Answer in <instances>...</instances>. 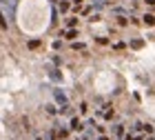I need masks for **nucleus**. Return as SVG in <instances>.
I'll return each mask as SVG.
<instances>
[{
    "mask_svg": "<svg viewBox=\"0 0 155 140\" xmlns=\"http://www.w3.org/2000/svg\"><path fill=\"white\" fill-rule=\"evenodd\" d=\"M53 98H55V102H58L60 107H69V98L62 89H53Z\"/></svg>",
    "mask_w": 155,
    "mask_h": 140,
    "instance_id": "obj_1",
    "label": "nucleus"
},
{
    "mask_svg": "<svg viewBox=\"0 0 155 140\" xmlns=\"http://www.w3.org/2000/svg\"><path fill=\"white\" fill-rule=\"evenodd\" d=\"M49 78H53L55 82H60L62 80V73L58 71V69H51V71H49Z\"/></svg>",
    "mask_w": 155,
    "mask_h": 140,
    "instance_id": "obj_2",
    "label": "nucleus"
},
{
    "mask_svg": "<svg viewBox=\"0 0 155 140\" xmlns=\"http://www.w3.org/2000/svg\"><path fill=\"white\" fill-rule=\"evenodd\" d=\"M144 25H149V27L155 25V16H153V13H146V16H144Z\"/></svg>",
    "mask_w": 155,
    "mask_h": 140,
    "instance_id": "obj_3",
    "label": "nucleus"
},
{
    "mask_svg": "<svg viewBox=\"0 0 155 140\" xmlns=\"http://www.w3.org/2000/svg\"><path fill=\"white\" fill-rule=\"evenodd\" d=\"M71 129H75V131L82 129V125H80V120H78V118H71Z\"/></svg>",
    "mask_w": 155,
    "mask_h": 140,
    "instance_id": "obj_4",
    "label": "nucleus"
},
{
    "mask_svg": "<svg viewBox=\"0 0 155 140\" xmlns=\"http://www.w3.org/2000/svg\"><path fill=\"white\" fill-rule=\"evenodd\" d=\"M67 136H69V131H67L64 127H60V129H58V138H62V140H67Z\"/></svg>",
    "mask_w": 155,
    "mask_h": 140,
    "instance_id": "obj_5",
    "label": "nucleus"
},
{
    "mask_svg": "<svg viewBox=\"0 0 155 140\" xmlns=\"http://www.w3.org/2000/svg\"><path fill=\"white\" fill-rule=\"evenodd\" d=\"M75 36H78V31H75V29H69V31L64 33V38H69V40H73Z\"/></svg>",
    "mask_w": 155,
    "mask_h": 140,
    "instance_id": "obj_6",
    "label": "nucleus"
},
{
    "mask_svg": "<svg viewBox=\"0 0 155 140\" xmlns=\"http://www.w3.org/2000/svg\"><path fill=\"white\" fill-rule=\"evenodd\" d=\"M0 29H7V20L2 16V11H0Z\"/></svg>",
    "mask_w": 155,
    "mask_h": 140,
    "instance_id": "obj_7",
    "label": "nucleus"
},
{
    "mask_svg": "<svg viewBox=\"0 0 155 140\" xmlns=\"http://www.w3.org/2000/svg\"><path fill=\"white\" fill-rule=\"evenodd\" d=\"M5 7H11V9H16V0H2Z\"/></svg>",
    "mask_w": 155,
    "mask_h": 140,
    "instance_id": "obj_8",
    "label": "nucleus"
},
{
    "mask_svg": "<svg viewBox=\"0 0 155 140\" xmlns=\"http://www.w3.org/2000/svg\"><path fill=\"white\" fill-rule=\"evenodd\" d=\"M47 114H51V116H53V114H58V109H55L53 104H47Z\"/></svg>",
    "mask_w": 155,
    "mask_h": 140,
    "instance_id": "obj_9",
    "label": "nucleus"
},
{
    "mask_svg": "<svg viewBox=\"0 0 155 140\" xmlns=\"http://www.w3.org/2000/svg\"><path fill=\"white\" fill-rule=\"evenodd\" d=\"M131 47H133V49H140V47H142V40H133Z\"/></svg>",
    "mask_w": 155,
    "mask_h": 140,
    "instance_id": "obj_10",
    "label": "nucleus"
},
{
    "mask_svg": "<svg viewBox=\"0 0 155 140\" xmlns=\"http://www.w3.org/2000/svg\"><path fill=\"white\" fill-rule=\"evenodd\" d=\"M75 22H78V18H69V20H67L69 27H75Z\"/></svg>",
    "mask_w": 155,
    "mask_h": 140,
    "instance_id": "obj_11",
    "label": "nucleus"
},
{
    "mask_svg": "<svg viewBox=\"0 0 155 140\" xmlns=\"http://www.w3.org/2000/svg\"><path fill=\"white\" fill-rule=\"evenodd\" d=\"M36 47H40V43H38V40H31V43H29V49H36Z\"/></svg>",
    "mask_w": 155,
    "mask_h": 140,
    "instance_id": "obj_12",
    "label": "nucleus"
},
{
    "mask_svg": "<svg viewBox=\"0 0 155 140\" xmlns=\"http://www.w3.org/2000/svg\"><path fill=\"white\" fill-rule=\"evenodd\" d=\"M87 109H89V104H87V102H82V104H80V111H82V114H87Z\"/></svg>",
    "mask_w": 155,
    "mask_h": 140,
    "instance_id": "obj_13",
    "label": "nucleus"
},
{
    "mask_svg": "<svg viewBox=\"0 0 155 140\" xmlns=\"http://www.w3.org/2000/svg\"><path fill=\"white\" fill-rule=\"evenodd\" d=\"M146 2H149V5H155V0H146Z\"/></svg>",
    "mask_w": 155,
    "mask_h": 140,
    "instance_id": "obj_14",
    "label": "nucleus"
},
{
    "mask_svg": "<svg viewBox=\"0 0 155 140\" xmlns=\"http://www.w3.org/2000/svg\"><path fill=\"white\" fill-rule=\"evenodd\" d=\"M75 2H78V5H80V2H84V0H75Z\"/></svg>",
    "mask_w": 155,
    "mask_h": 140,
    "instance_id": "obj_15",
    "label": "nucleus"
},
{
    "mask_svg": "<svg viewBox=\"0 0 155 140\" xmlns=\"http://www.w3.org/2000/svg\"><path fill=\"white\" fill-rule=\"evenodd\" d=\"M51 2H55V0H51Z\"/></svg>",
    "mask_w": 155,
    "mask_h": 140,
    "instance_id": "obj_16",
    "label": "nucleus"
},
{
    "mask_svg": "<svg viewBox=\"0 0 155 140\" xmlns=\"http://www.w3.org/2000/svg\"><path fill=\"white\" fill-rule=\"evenodd\" d=\"M38 140H42V138H38Z\"/></svg>",
    "mask_w": 155,
    "mask_h": 140,
    "instance_id": "obj_17",
    "label": "nucleus"
}]
</instances>
